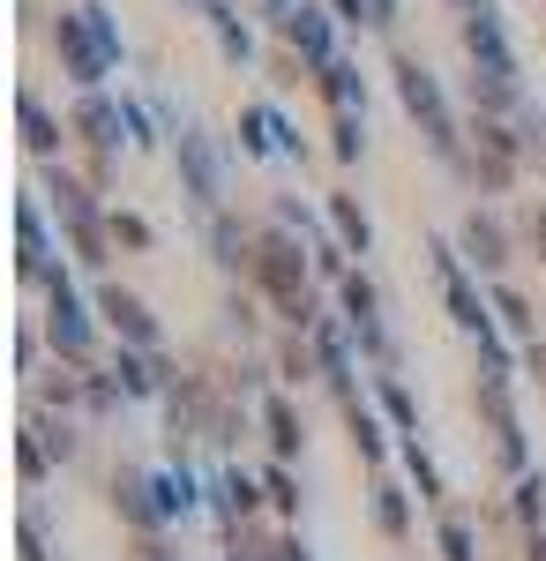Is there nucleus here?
I'll return each mask as SVG.
<instances>
[{
    "instance_id": "nucleus-1",
    "label": "nucleus",
    "mask_w": 546,
    "mask_h": 561,
    "mask_svg": "<svg viewBox=\"0 0 546 561\" xmlns=\"http://www.w3.org/2000/svg\"><path fill=\"white\" fill-rule=\"evenodd\" d=\"M60 60H68L76 83H98V76L121 60V38H113V23H105V8H76V15H60Z\"/></svg>"
},
{
    "instance_id": "nucleus-2",
    "label": "nucleus",
    "mask_w": 546,
    "mask_h": 561,
    "mask_svg": "<svg viewBox=\"0 0 546 561\" xmlns=\"http://www.w3.org/2000/svg\"><path fill=\"white\" fill-rule=\"evenodd\" d=\"M397 98H405V113L426 128L434 158H442V165H457V128H450V105H442V90H434V76H426L420 60H397Z\"/></svg>"
},
{
    "instance_id": "nucleus-3",
    "label": "nucleus",
    "mask_w": 546,
    "mask_h": 561,
    "mask_svg": "<svg viewBox=\"0 0 546 561\" xmlns=\"http://www.w3.org/2000/svg\"><path fill=\"white\" fill-rule=\"evenodd\" d=\"M299 248L293 240H277V232H270V240H262V248H254V277H262V285H270V293H277V307L285 300H299Z\"/></svg>"
},
{
    "instance_id": "nucleus-4",
    "label": "nucleus",
    "mask_w": 546,
    "mask_h": 561,
    "mask_svg": "<svg viewBox=\"0 0 546 561\" xmlns=\"http://www.w3.org/2000/svg\"><path fill=\"white\" fill-rule=\"evenodd\" d=\"M53 345L68 352V359L90 352V322H83V307H76V293H68V277H53Z\"/></svg>"
},
{
    "instance_id": "nucleus-5",
    "label": "nucleus",
    "mask_w": 546,
    "mask_h": 561,
    "mask_svg": "<svg viewBox=\"0 0 546 561\" xmlns=\"http://www.w3.org/2000/svg\"><path fill=\"white\" fill-rule=\"evenodd\" d=\"M105 322H113V330H121L127 345H158V322H150V307L143 300H127V293H105Z\"/></svg>"
},
{
    "instance_id": "nucleus-6",
    "label": "nucleus",
    "mask_w": 546,
    "mask_h": 561,
    "mask_svg": "<svg viewBox=\"0 0 546 561\" xmlns=\"http://www.w3.org/2000/svg\"><path fill=\"white\" fill-rule=\"evenodd\" d=\"M180 158H187V187H195V203L211 210V203H217V158H211V142H203V135H180Z\"/></svg>"
},
{
    "instance_id": "nucleus-7",
    "label": "nucleus",
    "mask_w": 546,
    "mask_h": 561,
    "mask_svg": "<svg viewBox=\"0 0 546 561\" xmlns=\"http://www.w3.org/2000/svg\"><path fill=\"white\" fill-rule=\"evenodd\" d=\"M464 248H471L479 270H502V262H509V232L494 225V217H471V225H464Z\"/></svg>"
},
{
    "instance_id": "nucleus-8",
    "label": "nucleus",
    "mask_w": 546,
    "mask_h": 561,
    "mask_svg": "<svg viewBox=\"0 0 546 561\" xmlns=\"http://www.w3.org/2000/svg\"><path fill=\"white\" fill-rule=\"evenodd\" d=\"M277 23H285V38H293L307 60H330V31H322V15H315V8H285Z\"/></svg>"
},
{
    "instance_id": "nucleus-9",
    "label": "nucleus",
    "mask_w": 546,
    "mask_h": 561,
    "mask_svg": "<svg viewBox=\"0 0 546 561\" xmlns=\"http://www.w3.org/2000/svg\"><path fill=\"white\" fill-rule=\"evenodd\" d=\"M76 128H83L98 150H113V142H121V128H127V113H113L105 98H83V105H76Z\"/></svg>"
},
{
    "instance_id": "nucleus-10",
    "label": "nucleus",
    "mask_w": 546,
    "mask_h": 561,
    "mask_svg": "<svg viewBox=\"0 0 546 561\" xmlns=\"http://www.w3.org/2000/svg\"><path fill=\"white\" fill-rule=\"evenodd\" d=\"M113 502H121L127 524H158V517H166V502H150V486H143V479H121V486H113Z\"/></svg>"
},
{
    "instance_id": "nucleus-11",
    "label": "nucleus",
    "mask_w": 546,
    "mask_h": 561,
    "mask_svg": "<svg viewBox=\"0 0 546 561\" xmlns=\"http://www.w3.org/2000/svg\"><path fill=\"white\" fill-rule=\"evenodd\" d=\"M262 420H270V442H277V457H293V449H299V420H293V404H285V397H270V404H262Z\"/></svg>"
},
{
    "instance_id": "nucleus-12",
    "label": "nucleus",
    "mask_w": 546,
    "mask_h": 561,
    "mask_svg": "<svg viewBox=\"0 0 546 561\" xmlns=\"http://www.w3.org/2000/svg\"><path fill=\"white\" fill-rule=\"evenodd\" d=\"M330 217H337V232H344V240H352V248L367 255V240H375V232H367V210H360L352 195H337V203H330Z\"/></svg>"
},
{
    "instance_id": "nucleus-13",
    "label": "nucleus",
    "mask_w": 546,
    "mask_h": 561,
    "mask_svg": "<svg viewBox=\"0 0 546 561\" xmlns=\"http://www.w3.org/2000/svg\"><path fill=\"white\" fill-rule=\"evenodd\" d=\"M322 90H330L337 113H352V105H360V76H352V68H337V60H322Z\"/></svg>"
},
{
    "instance_id": "nucleus-14",
    "label": "nucleus",
    "mask_w": 546,
    "mask_h": 561,
    "mask_svg": "<svg viewBox=\"0 0 546 561\" xmlns=\"http://www.w3.org/2000/svg\"><path fill=\"white\" fill-rule=\"evenodd\" d=\"M23 142H31L38 158H45V150H53V142H60V128H53V121H45V113H38V98H23Z\"/></svg>"
},
{
    "instance_id": "nucleus-15",
    "label": "nucleus",
    "mask_w": 546,
    "mask_h": 561,
    "mask_svg": "<svg viewBox=\"0 0 546 561\" xmlns=\"http://www.w3.org/2000/svg\"><path fill=\"white\" fill-rule=\"evenodd\" d=\"M158 502H166V517H187V510H195V479H187V472L158 479Z\"/></svg>"
},
{
    "instance_id": "nucleus-16",
    "label": "nucleus",
    "mask_w": 546,
    "mask_h": 561,
    "mask_svg": "<svg viewBox=\"0 0 546 561\" xmlns=\"http://www.w3.org/2000/svg\"><path fill=\"white\" fill-rule=\"evenodd\" d=\"M344 412H352V442H360L367 457H382V427H375V412H367V404H352V397H344Z\"/></svg>"
},
{
    "instance_id": "nucleus-17",
    "label": "nucleus",
    "mask_w": 546,
    "mask_h": 561,
    "mask_svg": "<svg viewBox=\"0 0 546 561\" xmlns=\"http://www.w3.org/2000/svg\"><path fill=\"white\" fill-rule=\"evenodd\" d=\"M211 23H217V38H225V53L240 60L248 53V23H232V8H217V0H211Z\"/></svg>"
},
{
    "instance_id": "nucleus-18",
    "label": "nucleus",
    "mask_w": 546,
    "mask_h": 561,
    "mask_svg": "<svg viewBox=\"0 0 546 561\" xmlns=\"http://www.w3.org/2000/svg\"><path fill=\"white\" fill-rule=\"evenodd\" d=\"M405 465H412V479H420V502H442V472H434V465L420 457V442L405 449Z\"/></svg>"
},
{
    "instance_id": "nucleus-19",
    "label": "nucleus",
    "mask_w": 546,
    "mask_h": 561,
    "mask_svg": "<svg viewBox=\"0 0 546 561\" xmlns=\"http://www.w3.org/2000/svg\"><path fill=\"white\" fill-rule=\"evenodd\" d=\"M375 517H382V531L405 539V494H397V486H382V494H375Z\"/></svg>"
},
{
    "instance_id": "nucleus-20",
    "label": "nucleus",
    "mask_w": 546,
    "mask_h": 561,
    "mask_svg": "<svg viewBox=\"0 0 546 561\" xmlns=\"http://www.w3.org/2000/svg\"><path fill=\"white\" fill-rule=\"evenodd\" d=\"M382 404H389V420H397V427H420V412H412V397H405V389L389 382V375H382Z\"/></svg>"
},
{
    "instance_id": "nucleus-21",
    "label": "nucleus",
    "mask_w": 546,
    "mask_h": 561,
    "mask_svg": "<svg viewBox=\"0 0 546 561\" xmlns=\"http://www.w3.org/2000/svg\"><path fill=\"white\" fill-rule=\"evenodd\" d=\"M442 554H450V561H471V531H464V517H442Z\"/></svg>"
},
{
    "instance_id": "nucleus-22",
    "label": "nucleus",
    "mask_w": 546,
    "mask_h": 561,
    "mask_svg": "<svg viewBox=\"0 0 546 561\" xmlns=\"http://www.w3.org/2000/svg\"><path fill=\"white\" fill-rule=\"evenodd\" d=\"M494 307H502V322L516 330V337H532V314H524V300H516V293H494Z\"/></svg>"
},
{
    "instance_id": "nucleus-23",
    "label": "nucleus",
    "mask_w": 546,
    "mask_h": 561,
    "mask_svg": "<svg viewBox=\"0 0 546 561\" xmlns=\"http://www.w3.org/2000/svg\"><path fill=\"white\" fill-rule=\"evenodd\" d=\"M516 517H546V486H539V479L516 486Z\"/></svg>"
},
{
    "instance_id": "nucleus-24",
    "label": "nucleus",
    "mask_w": 546,
    "mask_h": 561,
    "mask_svg": "<svg viewBox=\"0 0 546 561\" xmlns=\"http://www.w3.org/2000/svg\"><path fill=\"white\" fill-rule=\"evenodd\" d=\"M121 382L135 389V397H150V389H158V375H150V367H143V359H121Z\"/></svg>"
},
{
    "instance_id": "nucleus-25",
    "label": "nucleus",
    "mask_w": 546,
    "mask_h": 561,
    "mask_svg": "<svg viewBox=\"0 0 546 561\" xmlns=\"http://www.w3.org/2000/svg\"><path fill=\"white\" fill-rule=\"evenodd\" d=\"M337 158H360V121L352 113H337Z\"/></svg>"
},
{
    "instance_id": "nucleus-26",
    "label": "nucleus",
    "mask_w": 546,
    "mask_h": 561,
    "mask_svg": "<svg viewBox=\"0 0 546 561\" xmlns=\"http://www.w3.org/2000/svg\"><path fill=\"white\" fill-rule=\"evenodd\" d=\"M113 240H127V248H150V225H143V217H113Z\"/></svg>"
},
{
    "instance_id": "nucleus-27",
    "label": "nucleus",
    "mask_w": 546,
    "mask_h": 561,
    "mask_svg": "<svg viewBox=\"0 0 546 561\" xmlns=\"http://www.w3.org/2000/svg\"><path fill=\"white\" fill-rule=\"evenodd\" d=\"M270 502H277V510H299V494H293V472H270Z\"/></svg>"
},
{
    "instance_id": "nucleus-28",
    "label": "nucleus",
    "mask_w": 546,
    "mask_h": 561,
    "mask_svg": "<svg viewBox=\"0 0 546 561\" xmlns=\"http://www.w3.org/2000/svg\"><path fill=\"white\" fill-rule=\"evenodd\" d=\"M367 23H375V31H389V23H397V0H367Z\"/></svg>"
},
{
    "instance_id": "nucleus-29",
    "label": "nucleus",
    "mask_w": 546,
    "mask_h": 561,
    "mask_svg": "<svg viewBox=\"0 0 546 561\" xmlns=\"http://www.w3.org/2000/svg\"><path fill=\"white\" fill-rule=\"evenodd\" d=\"M524 232H532V248L546 255V210H532V217H524Z\"/></svg>"
},
{
    "instance_id": "nucleus-30",
    "label": "nucleus",
    "mask_w": 546,
    "mask_h": 561,
    "mask_svg": "<svg viewBox=\"0 0 546 561\" xmlns=\"http://www.w3.org/2000/svg\"><path fill=\"white\" fill-rule=\"evenodd\" d=\"M524 561H546V531H532V547H524Z\"/></svg>"
},
{
    "instance_id": "nucleus-31",
    "label": "nucleus",
    "mask_w": 546,
    "mask_h": 561,
    "mask_svg": "<svg viewBox=\"0 0 546 561\" xmlns=\"http://www.w3.org/2000/svg\"><path fill=\"white\" fill-rule=\"evenodd\" d=\"M285 561H307V547H299V539H293V547H285Z\"/></svg>"
}]
</instances>
